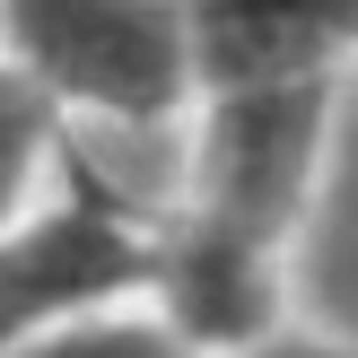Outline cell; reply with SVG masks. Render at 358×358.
<instances>
[{
    "label": "cell",
    "instance_id": "obj_1",
    "mask_svg": "<svg viewBox=\"0 0 358 358\" xmlns=\"http://www.w3.org/2000/svg\"><path fill=\"white\" fill-rule=\"evenodd\" d=\"M0 44L62 114L166 131L201 96L184 0H0Z\"/></svg>",
    "mask_w": 358,
    "mask_h": 358
},
{
    "label": "cell",
    "instance_id": "obj_2",
    "mask_svg": "<svg viewBox=\"0 0 358 358\" xmlns=\"http://www.w3.org/2000/svg\"><path fill=\"white\" fill-rule=\"evenodd\" d=\"M332 114H341V70L306 79H210L192 96V184L184 201L210 219H236L254 236L289 245L306 227L332 166Z\"/></svg>",
    "mask_w": 358,
    "mask_h": 358
},
{
    "label": "cell",
    "instance_id": "obj_3",
    "mask_svg": "<svg viewBox=\"0 0 358 358\" xmlns=\"http://www.w3.org/2000/svg\"><path fill=\"white\" fill-rule=\"evenodd\" d=\"M280 262H289V245L175 201V210H157L140 306L192 358H236V350L271 341V332H289V271Z\"/></svg>",
    "mask_w": 358,
    "mask_h": 358
},
{
    "label": "cell",
    "instance_id": "obj_4",
    "mask_svg": "<svg viewBox=\"0 0 358 358\" xmlns=\"http://www.w3.org/2000/svg\"><path fill=\"white\" fill-rule=\"evenodd\" d=\"M210 79H306L358 62V0H184Z\"/></svg>",
    "mask_w": 358,
    "mask_h": 358
},
{
    "label": "cell",
    "instance_id": "obj_5",
    "mask_svg": "<svg viewBox=\"0 0 358 358\" xmlns=\"http://www.w3.org/2000/svg\"><path fill=\"white\" fill-rule=\"evenodd\" d=\"M0 358H192V350L175 341L140 297H122V306H96V315H70V324L27 332V341L0 350Z\"/></svg>",
    "mask_w": 358,
    "mask_h": 358
},
{
    "label": "cell",
    "instance_id": "obj_6",
    "mask_svg": "<svg viewBox=\"0 0 358 358\" xmlns=\"http://www.w3.org/2000/svg\"><path fill=\"white\" fill-rule=\"evenodd\" d=\"M52 149H62V105L17 62H0V227L27 210V192H35V175H44Z\"/></svg>",
    "mask_w": 358,
    "mask_h": 358
},
{
    "label": "cell",
    "instance_id": "obj_7",
    "mask_svg": "<svg viewBox=\"0 0 358 358\" xmlns=\"http://www.w3.org/2000/svg\"><path fill=\"white\" fill-rule=\"evenodd\" d=\"M236 358H358V350L350 341H315V332H271V341H254Z\"/></svg>",
    "mask_w": 358,
    "mask_h": 358
}]
</instances>
